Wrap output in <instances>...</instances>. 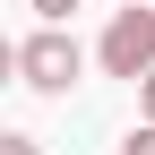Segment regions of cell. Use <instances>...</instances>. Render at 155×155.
<instances>
[{"label": "cell", "mask_w": 155, "mask_h": 155, "mask_svg": "<svg viewBox=\"0 0 155 155\" xmlns=\"http://www.w3.org/2000/svg\"><path fill=\"white\" fill-rule=\"evenodd\" d=\"M9 61H17V78H26L35 95H69L78 78H86V52H78V35H69V26H52V17H43V26H35L26 43L9 52Z\"/></svg>", "instance_id": "cell-1"}, {"label": "cell", "mask_w": 155, "mask_h": 155, "mask_svg": "<svg viewBox=\"0 0 155 155\" xmlns=\"http://www.w3.org/2000/svg\"><path fill=\"white\" fill-rule=\"evenodd\" d=\"M95 61H104V78H129V86H138V78L155 69V0H147V9H112Z\"/></svg>", "instance_id": "cell-2"}, {"label": "cell", "mask_w": 155, "mask_h": 155, "mask_svg": "<svg viewBox=\"0 0 155 155\" xmlns=\"http://www.w3.org/2000/svg\"><path fill=\"white\" fill-rule=\"evenodd\" d=\"M121 155H155V121H147V112H138V129L121 138Z\"/></svg>", "instance_id": "cell-3"}, {"label": "cell", "mask_w": 155, "mask_h": 155, "mask_svg": "<svg viewBox=\"0 0 155 155\" xmlns=\"http://www.w3.org/2000/svg\"><path fill=\"white\" fill-rule=\"evenodd\" d=\"M35 17H52V26H69V9H86V0H26Z\"/></svg>", "instance_id": "cell-4"}, {"label": "cell", "mask_w": 155, "mask_h": 155, "mask_svg": "<svg viewBox=\"0 0 155 155\" xmlns=\"http://www.w3.org/2000/svg\"><path fill=\"white\" fill-rule=\"evenodd\" d=\"M0 155H43V138H26V129H9V138H0Z\"/></svg>", "instance_id": "cell-5"}, {"label": "cell", "mask_w": 155, "mask_h": 155, "mask_svg": "<svg viewBox=\"0 0 155 155\" xmlns=\"http://www.w3.org/2000/svg\"><path fill=\"white\" fill-rule=\"evenodd\" d=\"M138 112H147V121H155V69L138 78Z\"/></svg>", "instance_id": "cell-6"}]
</instances>
